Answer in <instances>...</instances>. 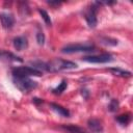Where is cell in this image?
<instances>
[{
    "mask_svg": "<svg viewBox=\"0 0 133 133\" xmlns=\"http://www.w3.org/2000/svg\"><path fill=\"white\" fill-rule=\"evenodd\" d=\"M76 68H77V64L75 62L70 61V60L60 59V58H55L47 62L45 65V70L48 72H60V71H65V70H73Z\"/></svg>",
    "mask_w": 133,
    "mask_h": 133,
    "instance_id": "6da1fadb",
    "label": "cell"
},
{
    "mask_svg": "<svg viewBox=\"0 0 133 133\" xmlns=\"http://www.w3.org/2000/svg\"><path fill=\"white\" fill-rule=\"evenodd\" d=\"M14 77L29 78L30 76H42V72L31 66H17L11 70Z\"/></svg>",
    "mask_w": 133,
    "mask_h": 133,
    "instance_id": "7a4b0ae2",
    "label": "cell"
},
{
    "mask_svg": "<svg viewBox=\"0 0 133 133\" xmlns=\"http://www.w3.org/2000/svg\"><path fill=\"white\" fill-rule=\"evenodd\" d=\"M14 83L22 92H29L33 88L36 87V82L31 80L30 78H17L14 77Z\"/></svg>",
    "mask_w": 133,
    "mask_h": 133,
    "instance_id": "3957f363",
    "label": "cell"
},
{
    "mask_svg": "<svg viewBox=\"0 0 133 133\" xmlns=\"http://www.w3.org/2000/svg\"><path fill=\"white\" fill-rule=\"evenodd\" d=\"M90 51H95V46L91 44H73V45H68L61 49L62 53L90 52Z\"/></svg>",
    "mask_w": 133,
    "mask_h": 133,
    "instance_id": "277c9868",
    "label": "cell"
},
{
    "mask_svg": "<svg viewBox=\"0 0 133 133\" xmlns=\"http://www.w3.org/2000/svg\"><path fill=\"white\" fill-rule=\"evenodd\" d=\"M97 11H98V6L97 3H94L90 5V7L87 8V10L85 11L84 18L86 20L87 25L90 28H95L97 26L98 23V19H97Z\"/></svg>",
    "mask_w": 133,
    "mask_h": 133,
    "instance_id": "5b68a950",
    "label": "cell"
},
{
    "mask_svg": "<svg viewBox=\"0 0 133 133\" xmlns=\"http://www.w3.org/2000/svg\"><path fill=\"white\" fill-rule=\"evenodd\" d=\"M84 61L87 62H92V63H105V62H109L112 61V56L110 54L104 53V54H100V55H89V56H84L82 58Z\"/></svg>",
    "mask_w": 133,
    "mask_h": 133,
    "instance_id": "8992f818",
    "label": "cell"
},
{
    "mask_svg": "<svg viewBox=\"0 0 133 133\" xmlns=\"http://www.w3.org/2000/svg\"><path fill=\"white\" fill-rule=\"evenodd\" d=\"M0 22L3 28L10 29L15 24V18L11 14L8 12H2L0 14Z\"/></svg>",
    "mask_w": 133,
    "mask_h": 133,
    "instance_id": "52a82bcc",
    "label": "cell"
},
{
    "mask_svg": "<svg viewBox=\"0 0 133 133\" xmlns=\"http://www.w3.org/2000/svg\"><path fill=\"white\" fill-rule=\"evenodd\" d=\"M87 127L92 133H102L103 132V125L97 118H90L87 122Z\"/></svg>",
    "mask_w": 133,
    "mask_h": 133,
    "instance_id": "ba28073f",
    "label": "cell"
},
{
    "mask_svg": "<svg viewBox=\"0 0 133 133\" xmlns=\"http://www.w3.org/2000/svg\"><path fill=\"white\" fill-rule=\"evenodd\" d=\"M14 47L17 51H23L28 47V41L27 37L21 35L14 38Z\"/></svg>",
    "mask_w": 133,
    "mask_h": 133,
    "instance_id": "9c48e42d",
    "label": "cell"
},
{
    "mask_svg": "<svg viewBox=\"0 0 133 133\" xmlns=\"http://www.w3.org/2000/svg\"><path fill=\"white\" fill-rule=\"evenodd\" d=\"M50 105H51V108L56 113H58L60 116H63V117H69L70 116V111L66 108H64V107H62L58 104H55V103H51Z\"/></svg>",
    "mask_w": 133,
    "mask_h": 133,
    "instance_id": "30bf717a",
    "label": "cell"
},
{
    "mask_svg": "<svg viewBox=\"0 0 133 133\" xmlns=\"http://www.w3.org/2000/svg\"><path fill=\"white\" fill-rule=\"evenodd\" d=\"M0 59H5V60H12V61H22V59L15 54L6 51H0Z\"/></svg>",
    "mask_w": 133,
    "mask_h": 133,
    "instance_id": "8fae6325",
    "label": "cell"
},
{
    "mask_svg": "<svg viewBox=\"0 0 133 133\" xmlns=\"http://www.w3.org/2000/svg\"><path fill=\"white\" fill-rule=\"evenodd\" d=\"M109 72H111L113 75L119 76V77H131V75H132L131 72L122 70V69H119V68H110V69H109Z\"/></svg>",
    "mask_w": 133,
    "mask_h": 133,
    "instance_id": "7c38bea8",
    "label": "cell"
},
{
    "mask_svg": "<svg viewBox=\"0 0 133 133\" xmlns=\"http://www.w3.org/2000/svg\"><path fill=\"white\" fill-rule=\"evenodd\" d=\"M63 130L70 132V133H85V131L83 129H81L80 127L74 126V125H70V126H62L61 127Z\"/></svg>",
    "mask_w": 133,
    "mask_h": 133,
    "instance_id": "4fadbf2b",
    "label": "cell"
},
{
    "mask_svg": "<svg viewBox=\"0 0 133 133\" xmlns=\"http://www.w3.org/2000/svg\"><path fill=\"white\" fill-rule=\"evenodd\" d=\"M66 86H68L66 81H65V80H62V81L59 83V85H58L57 87H55V88L52 89V91H53V94H55V95H60L62 91H64V89L66 88Z\"/></svg>",
    "mask_w": 133,
    "mask_h": 133,
    "instance_id": "5bb4252c",
    "label": "cell"
},
{
    "mask_svg": "<svg viewBox=\"0 0 133 133\" xmlns=\"http://www.w3.org/2000/svg\"><path fill=\"white\" fill-rule=\"evenodd\" d=\"M116 121L119 123V124H122V125H128L129 123H130V121H131V116H130V114L129 113H126V114H122V115H119V116H117L116 117Z\"/></svg>",
    "mask_w": 133,
    "mask_h": 133,
    "instance_id": "9a60e30c",
    "label": "cell"
},
{
    "mask_svg": "<svg viewBox=\"0 0 133 133\" xmlns=\"http://www.w3.org/2000/svg\"><path fill=\"white\" fill-rule=\"evenodd\" d=\"M38 11H39L42 18L44 19L45 23H46L48 26H51V25H52V21H51V19H50V17H49L48 12H47L46 10H44V9H38Z\"/></svg>",
    "mask_w": 133,
    "mask_h": 133,
    "instance_id": "2e32d148",
    "label": "cell"
},
{
    "mask_svg": "<svg viewBox=\"0 0 133 133\" xmlns=\"http://www.w3.org/2000/svg\"><path fill=\"white\" fill-rule=\"evenodd\" d=\"M117 108H118V102H117V100L112 99V100L110 101L109 105H108V109H109L111 112H114V111L117 110Z\"/></svg>",
    "mask_w": 133,
    "mask_h": 133,
    "instance_id": "e0dca14e",
    "label": "cell"
},
{
    "mask_svg": "<svg viewBox=\"0 0 133 133\" xmlns=\"http://www.w3.org/2000/svg\"><path fill=\"white\" fill-rule=\"evenodd\" d=\"M36 42L38 45H44L45 43V34L43 32V30H38L37 33H36Z\"/></svg>",
    "mask_w": 133,
    "mask_h": 133,
    "instance_id": "ac0fdd59",
    "label": "cell"
}]
</instances>
